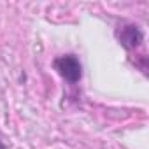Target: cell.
<instances>
[{
  "mask_svg": "<svg viewBox=\"0 0 149 149\" xmlns=\"http://www.w3.org/2000/svg\"><path fill=\"white\" fill-rule=\"evenodd\" d=\"M53 67H54V70L60 74V76L70 84L77 83L83 77V65H81L79 58L74 56V54H65V56L56 58L53 61Z\"/></svg>",
  "mask_w": 149,
  "mask_h": 149,
  "instance_id": "cell-1",
  "label": "cell"
},
{
  "mask_svg": "<svg viewBox=\"0 0 149 149\" xmlns=\"http://www.w3.org/2000/svg\"><path fill=\"white\" fill-rule=\"evenodd\" d=\"M0 149H7V147H6V146H4L2 142H0Z\"/></svg>",
  "mask_w": 149,
  "mask_h": 149,
  "instance_id": "cell-3",
  "label": "cell"
},
{
  "mask_svg": "<svg viewBox=\"0 0 149 149\" xmlns=\"http://www.w3.org/2000/svg\"><path fill=\"white\" fill-rule=\"evenodd\" d=\"M119 39H121V44H123L125 47L133 49V47H137V46L142 42L144 33H142V30H140L139 26H135V25H126V26L121 28Z\"/></svg>",
  "mask_w": 149,
  "mask_h": 149,
  "instance_id": "cell-2",
  "label": "cell"
}]
</instances>
